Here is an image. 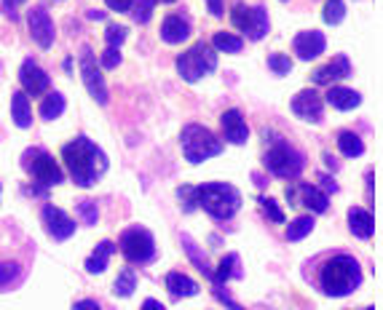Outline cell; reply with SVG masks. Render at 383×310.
<instances>
[{"mask_svg": "<svg viewBox=\"0 0 383 310\" xmlns=\"http://www.w3.org/2000/svg\"><path fill=\"white\" fill-rule=\"evenodd\" d=\"M62 161L67 166L70 177L76 179V185H81V188H92L94 182L108 171V155L86 136H78L70 145H64Z\"/></svg>", "mask_w": 383, "mask_h": 310, "instance_id": "cell-1", "label": "cell"}, {"mask_svg": "<svg viewBox=\"0 0 383 310\" xmlns=\"http://www.w3.org/2000/svg\"><path fill=\"white\" fill-rule=\"evenodd\" d=\"M362 283V267L351 254H335L319 267V286L327 297H346Z\"/></svg>", "mask_w": 383, "mask_h": 310, "instance_id": "cell-2", "label": "cell"}, {"mask_svg": "<svg viewBox=\"0 0 383 310\" xmlns=\"http://www.w3.org/2000/svg\"><path fill=\"white\" fill-rule=\"evenodd\" d=\"M193 195H196V206H201L215 220H230L242 206L239 190L225 182H207L201 188H193Z\"/></svg>", "mask_w": 383, "mask_h": 310, "instance_id": "cell-3", "label": "cell"}, {"mask_svg": "<svg viewBox=\"0 0 383 310\" xmlns=\"http://www.w3.org/2000/svg\"><path fill=\"white\" fill-rule=\"evenodd\" d=\"M180 142H183L185 161H190V163H201V161H207V158H215V155L223 153V142H220L209 129L199 126V123L185 126L183 134H180Z\"/></svg>", "mask_w": 383, "mask_h": 310, "instance_id": "cell-4", "label": "cell"}, {"mask_svg": "<svg viewBox=\"0 0 383 310\" xmlns=\"http://www.w3.org/2000/svg\"><path fill=\"white\" fill-rule=\"evenodd\" d=\"M217 67V54L209 43H196L190 45L185 54L177 57V73L183 75V80L188 83H196L199 78L209 75Z\"/></svg>", "mask_w": 383, "mask_h": 310, "instance_id": "cell-5", "label": "cell"}, {"mask_svg": "<svg viewBox=\"0 0 383 310\" xmlns=\"http://www.w3.org/2000/svg\"><path fill=\"white\" fill-rule=\"evenodd\" d=\"M265 169L281 179H295L300 177V171L306 169V158L303 153H298L295 148H290L287 142H276L274 148L265 153Z\"/></svg>", "mask_w": 383, "mask_h": 310, "instance_id": "cell-6", "label": "cell"}, {"mask_svg": "<svg viewBox=\"0 0 383 310\" xmlns=\"http://www.w3.org/2000/svg\"><path fill=\"white\" fill-rule=\"evenodd\" d=\"M118 246H121L123 257H126L129 262H134V265H145V262H151L155 257L153 236H151V230H145V227H139V225L123 230Z\"/></svg>", "mask_w": 383, "mask_h": 310, "instance_id": "cell-7", "label": "cell"}, {"mask_svg": "<svg viewBox=\"0 0 383 310\" xmlns=\"http://www.w3.org/2000/svg\"><path fill=\"white\" fill-rule=\"evenodd\" d=\"M22 166L27 169V174H32L35 182H41V185H46V188L64 182L62 169L57 166V161L48 155L46 150H41V148L27 150V153L22 155Z\"/></svg>", "mask_w": 383, "mask_h": 310, "instance_id": "cell-8", "label": "cell"}, {"mask_svg": "<svg viewBox=\"0 0 383 310\" xmlns=\"http://www.w3.org/2000/svg\"><path fill=\"white\" fill-rule=\"evenodd\" d=\"M230 22H233V27L246 32L252 41H260L263 35L268 32V11L263 6H255V8L236 6L233 14H230Z\"/></svg>", "mask_w": 383, "mask_h": 310, "instance_id": "cell-9", "label": "cell"}, {"mask_svg": "<svg viewBox=\"0 0 383 310\" xmlns=\"http://www.w3.org/2000/svg\"><path fill=\"white\" fill-rule=\"evenodd\" d=\"M81 75H83V83L99 104H108V86H105V78L97 67V57L89 45L81 48Z\"/></svg>", "mask_w": 383, "mask_h": 310, "instance_id": "cell-10", "label": "cell"}, {"mask_svg": "<svg viewBox=\"0 0 383 310\" xmlns=\"http://www.w3.org/2000/svg\"><path fill=\"white\" fill-rule=\"evenodd\" d=\"M290 107L298 118L311 120V123H319V120H322L324 99H322V94H316L314 89H303V91L295 94V99H292Z\"/></svg>", "mask_w": 383, "mask_h": 310, "instance_id": "cell-11", "label": "cell"}, {"mask_svg": "<svg viewBox=\"0 0 383 310\" xmlns=\"http://www.w3.org/2000/svg\"><path fill=\"white\" fill-rule=\"evenodd\" d=\"M43 225H46V233L54 241H67V238L76 233V222L70 220L62 209L46 204L43 206Z\"/></svg>", "mask_w": 383, "mask_h": 310, "instance_id": "cell-12", "label": "cell"}, {"mask_svg": "<svg viewBox=\"0 0 383 310\" xmlns=\"http://www.w3.org/2000/svg\"><path fill=\"white\" fill-rule=\"evenodd\" d=\"M27 24H30V35L32 41L41 45V48H48L54 43V22L43 6H35L27 16Z\"/></svg>", "mask_w": 383, "mask_h": 310, "instance_id": "cell-13", "label": "cell"}, {"mask_svg": "<svg viewBox=\"0 0 383 310\" xmlns=\"http://www.w3.org/2000/svg\"><path fill=\"white\" fill-rule=\"evenodd\" d=\"M19 80H22V89L30 97H41L48 91V75L35 64L32 59H27L19 70Z\"/></svg>", "mask_w": 383, "mask_h": 310, "instance_id": "cell-14", "label": "cell"}, {"mask_svg": "<svg viewBox=\"0 0 383 310\" xmlns=\"http://www.w3.org/2000/svg\"><path fill=\"white\" fill-rule=\"evenodd\" d=\"M324 45H327V41H324V35L319 30H306V32H298L295 35V43H292V48H295V54L300 57V59H316L319 54H324Z\"/></svg>", "mask_w": 383, "mask_h": 310, "instance_id": "cell-15", "label": "cell"}, {"mask_svg": "<svg viewBox=\"0 0 383 310\" xmlns=\"http://www.w3.org/2000/svg\"><path fill=\"white\" fill-rule=\"evenodd\" d=\"M223 134H225V139H228L230 145H244L246 139H249V129H246V120L242 118V113L239 110H225L223 113Z\"/></svg>", "mask_w": 383, "mask_h": 310, "instance_id": "cell-16", "label": "cell"}, {"mask_svg": "<svg viewBox=\"0 0 383 310\" xmlns=\"http://www.w3.org/2000/svg\"><path fill=\"white\" fill-rule=\"evenodd\" d=\"M349 75H351V62H349V57L337 54L330 64H324V67H319V70L314 73V83H316V86H327V83L340 80V78H349Z\"/></svg>", "mask_w": 383, "mask_h": 310, "instance_id": "cell-17", "label": "cell"}, {"mask_svg": "<svg viewBox=\"0 0 383 310\" xmlns=\"http://www.w3.org/2000/svg\"><path fill=\"white\" fill-rule=\"evenodd\" d=\"M161 38H164V43H169V45L183 43V41L190 38V22L183 19L180 14L167 16L164 24H161Z\"/></svg>", "mask_w": 383, "mask_h": 310, "instance_id": "cell-18", "label": "cell"}, {"mask_svg": "<svg viewBox=\"0 0 383 310\" xmlns=\"http://www.w3.org/2000/svg\"><path fill=\"white\" fill-rule=\"evenodd\" d=\"M349 227L356 238H370L375 233V217L370 214L368 209L351 206L349 209Z\"/></svg>", "mask_w": 383, "mask_h": 310, "instance_id": "cell-19", "label": "cell"}, {"mask_svg": "<svg viewBox=\"0 0 383 310\" xmlns=\"http://www.w3.org/2000/svg\"><path fill=\"white\" fill-rule=\"evenodd\" d=\"M295 190L300 192V201H298V204H303V206H308L311 211H316V214L327 211V206H330L327 192H322L319 188H314V185H295Z\"/></svg>", "mask_w": 383, "mask_h": 310, "instance_id": "cell-20", "label": "cell"}, {"mask_svg": "<svg viewBox=\"0 0 383 310\" xmlns=\"http://www.w3.org/2000/svg\"><path fill=\"white\" fill-rule=\"evenodd\" d=\"M327 104H333L335 110H354L362 104V97L351 89H343V86H333L327 91Z\"/></svg>", "mask_w": 383, "mask_h": 310, "instance_id": "cell-21", "label": "cell"}, {"mask_svg": "<svg viewBox=\"0 0 383 310\" xmlns=\"http://www.w3.org/2000/svg\"><path fill=\"white\" fill-rule=\"evenodd\" d=\"M11 118L19 129H27L32 123V110H30V99L25 91H16L11 94Z\"/></svg>", "mask_w": 383, "mask_h": 310, "instance_id": "cell-22", "label": "cell"}, {"mask_svg": "<svg viewBox=\"0 0 383 310\" xmlns=\"http://www.w3.org/2000/svg\"><path fill=\"white\" fill-rule=\"evenodd\" d=\"M167 289L172 297H193L199 295V283L193 279H188L183 273H169L167 276Z\"/></svg>", "mask_w": 383, "mask_h": 310, "instance_id": "cell-23", "label": "cell"}, {"mask_svg": "<svg viewBox=\"0 0 383 310\" xmlns=\"http://www.w3.org/2000/svg\"><path fill=\"white\" fill-rule=\"evenodd\" d=\"M113 251H116V244H113V241H102V244L92 251V257L86 260V270H89V273H102V270L108 267V260L113 257Z\"/></svg>", "mask_w": 383, "mask_h": 310, "instance_id": "cell-24", "label": "cell"}, {"mask_svg": "<svg viewBox=\"0 0 383 310\" xmlns=\"http://www.w3.org/2000/svg\"><path fill=\"white\" fill-rule=\"evenodd\" d=\"M239 276H242V270H239V257H236V254H228V257H223L220 267L212 273V281H215V286H223L225 281L239 279Z\"/></svg>", "mask_w": 383, "mask_h": 310, "instance_id": "cell-25", "label": "cell"}, {"mask_svg": "<svg viewBox=\"0 0 383 310\" xmlns=\"http://www.w3.org/2000/svg\"><path fill=\"white\" fill-rule=\"evenodd\" d=\"M337 150H340L346 158H359V155L365 153V142L354 132H340L337 134Z\"/></svg>", "mask_w": 383, "mask_h": 310, "instance_id": "cell-26", "label": "cell"}, {"mask_svg": "<svg viewBox=\"0 0 383 310\" xmlns=\"http://www.w3.org/2000/svg\"><path fill=\"white\" fill-rule=\"evenodd\" d=\"M38 113H41V118L43 120H54L60 118L62 113H64V97H62L60 91H51L46 99L41 102V107H38Z\"/></svg>", "mask_w": 383, "mask_h": 310, "instance_id": "cell-27", "label": "cell"}, {"mask_svg": "<svg viewBox=\"0 0 383 310\" xmlns=\"http://www.w3.org/2000/svg\"><path fill=\"white\" fill-rule=\"evenodd\" d=\"M212 45H215L217 51H225V54H239L244 48V41L239 35H233V32H215Z\"/></svg>", "mask_w": 383, "mask_h": 310, "instance_id": "cell-28", "label": "cell"}, {"mask_svg": "<svg viewBox=\"0 0 383 310\" xmlns=\"http://www.w3.org/2000/svg\"><path fill=\"white\" fill-rule=\"evenodd\" d=\"M134 289H137V273H134L132 267H126V270L118 273L113 292H116V297H132L134 295Z\"/></svg>", "mask_w": 383, "mask_h": 310, "instance_id": "cell-29", "label": "cell"}, {"mask_svg": "<svg viewBox=\"0 0 383 310\" xmlns=\"http://www.w3.org/2000/svg\"><path fill=\"white\" fill-rule=\"evenodd\" d=\"M311 230H314V220H311V217H298L295 222H290L287 238H290V241H300V238H306Z\"/></svg>", "mask_w": 383, "mask_h": 310, "instance_id": "cell-30", "label": "cell"}, {"mask_svg": "<svg viewBox=\"0 0 383 310\" xmlns=\"http://www.w3.org/2000/svg\"><path fill=\"white\" fill-rule=\"evenodd\" d=\"M183 244H185V251L190 254V260L196 262V267H199L204 276H209V279H212V267H209V262H207V257H201V254H199L196 244H193V238H190V236H183Z\"/></svg>", "mask_w": 383, "mask_h": 310, "instance_id": "cell-31", "label": "cell"}, {"mask_svg": "<svg viewBox=\"0 0 383 310\" xmlns=\"http://www.w3.org/2000/svg\"><path fill=\"white\" fill-rule=\"evenodd\" d=\"M343 16H346L343 0H327V3H324V22H327V24H340Z\"/></svg>", "mask_w": 383, "mask_h": 310, "instance_id": "cell-32", "label": "cell"}, {"mask_svg": "<svg viewBox=\"0 0 383 310\" xmlns=\"http://www.w3.org/2000/svg\"><path fill=\"white\" fill-rule=\"evenodd\" d=\"M268 67H271L276 75H290L292 59L290 57H284V54H271V57H268Z\"/></svg>", "mask_w": 383, "mask_h": 310, "instance_id": "cell-33", "label": "cell"}, {"mask_svg": "<svg viewBox=\"0 0 383 310\" xmlns=\"http://www.w3.org/2000/svg\"><path fill=\"white\" fill-rule=\"evenodd\" d=\"M153 8H155V0H139L137 11H134V22H137V24H148L151 16H153Z\"/></svg>", "mask_w": 383, "mask_h": 310, "instance_id": "cell-34", "label": "cell"}, {"mask_svg": "<svg viewBox=\"0 0 383 310\" xmlns=\"http://www.w3.org/2000/svg\"><path fill=\"white\" fill-rule=\"evenodd\" d=\"M126 27H118V24H110L108 32H105V41H108V48H118V45L126 41Z\"/></svg>", "mask_w": 383, "mask_h": 310, "instance_id": "cell-35", "label": "cell"}, {"mask_svg": "<svg viewBox=\"0 0 383 310\" xmlns=\"http://www.w3.org/2000/svg\"><path fill=\"white\" fill-rule=\"evenodd\" d=\"M78 214L86 225H97V204L94 201H81L78 204Z\"/></svg>", "mask_w": 383, "mask_h": 310, "instance_id": "cell-36", "label": "cell"}, {"mask_svg": "<svg viewBox=\"0 0 383 310\" xmlns=\"http://www.w3.org/2000/svg\"><path fill=\"white\" fill-rule=\"evenodd\" d=\"M260 204H263V211L268 214V220H271V222H279V225L284 222V214H281V209L276 206L274 198H260Z\"/></svg>", "mask_w": 383, "mask_h": 310, "instance_id": "cell-37", "label": "cell"}, {"mask_svg": "<svg viewBox=\"0 0 383 310\" xmlns=\"http://www.w3.org/2000/svg\"><path fill=\"white\" fill-rule=\"evenodd\" d=\"M19 276V265H14V262H6V265H0V289L3 286H8L11 281Z\"/></svg>", "mask_w": 383, "mask_h": 310, "instance_id": "cell-38", "label": "cell"}, {"mask_svg": "<svg viewBox=\"0 0 383 310\" xmlns=\"http://www.w3.org/2000/svg\"><path fill=\"white\" fill-rule=\"evenodd\" d=\"M99 62H102V67H105V70H113V67H118V64H121V51H118V48H108V51L99 57Z\"/></svg>", "mask_w": 383, "mask_h": 310, "instance_id": "cell-39", "label": "cell"}, {"mask_svg": "<svg viewBox=\"0 0 383 310\" xmlns=\"http://www.w3.org/2000/svg\"><path fill=\"white\" fill-rule=\"evenodd\" d=\"M177 195H180V201H185V211H193V209H196V195H193V188L183 185V188L177 190Z\"/></svg>", "mask_w": 383, "mask_h": 310, "instance_id": "cell-40", "label": "cell"}, {"mask_svg": "<svg viewBox=\"0 0 383 310\" xmlns=\"http://www.w3.org/2000/svg\"><path fill=\"white\" fill-rule=\"evenodd\" d=\"M105 3H108L110 11H118V14H129L134 6V0H105Z\"/></svg>", "mask_w": 383, "mask_h": 310, "instance_id": "cell-41", "label": "cell"}, {"mask_svg": "<svg viewBox=\"0 0 383 310\" xmlns=\"http://www.w3.org/2000/svg\"><path fill=\"white\" fill-rule=\"evenodd\" d=\"M215 295H217V300H220V302H223V305H225L228 310H244V308H239V305H236V302H233V300H230V297L223 292V286H217Z\"/></svg>", "mask_w": 383, "mask_h": 310, "instance_id": "cell-42", "label": "cell"}, {"mask_svg": "<svg viewBox=\"0 0 383 310\" xmlns=\"http://www.w3.org/2000/svg\"><path fill=\"white\" fill-rule=\"evenodd\" d=\"M73 310H102L94 300H81V302H76L73 305Z\"/></svg>", "mask_w": 383, "mask_h": 310, "instance_id": "cell-43", "label": "cell"}, {"mask_svg": "<svg viewBox=\"0 0 383 310\" xmlns=\"http://www.w3.org/2000/svg\"><path fill=\"white\" fill-rule=\"evenodd\" d=\"M207 6H209L212 16H223V0H207Z\"/></svg>", "mask_w": 383, "mask_h": 310, "instance_id": "cell-44", "label": "cell"}, {"mask_svg": "<svg viewBox=\"0 0 383 310\" xmlns=\"http://www.w3.org/2000/svg\"><path fill=\"white\" fill-rule=\"evenodd\" d=\"M22 3H27V0H3V6L8 8V14H11V19H16V6H22Z\"/></svg>", "mask_w": 383, "mask_h": 310, "instance_id": "cell-45", "label": "cell"}, {"mask_svg": "<svg viewBox=\"0 0 383 310\" xmlns=\"http://www.w3.org/2000/svg\"><path fill=\"white\" fill-rule=\"evenodd\" d=\"M142 310H167V308H164L158 300H145V302H142Z\"/></svg>", "mask_w": 383, "mask_h": 310, "instance_id": "cell-46", "label": "cell"}, {"mask_svg": "<svg viewBox=\"0 0 383 310\" xmlns=\"http://www.w3.org/2000/svg\"><path fill=\"white\" fill-rule=\"evenodd\" d=\"M319 182H324V190H327V192H335L337 190V185L330 177H319Z\"/></svg>", "mask_w": 383, "mask_h": 310, "instance_id": "cell-47", "label": "cell"}, {"mask_svg": "<svg viewBox=\"0 0 383 310\" xmlns=\"http://www.w3.org/2000/svg\"><path fill=\"white\" fill-rule=\"evenodd\" d=\"M105 11H97V8H94V11H89V19H105Z\"/></svg>", "mask_w": 383, "mask_h": 310, "instance_id": "cell-48", "label": "cell"}, {"mask_svg": "<svg viewBox=\"0 0 383 310\" xmlns=\"http://www.w3.org/2000/svg\"><path fill=\"white\" fill-rule=\"evenodd\" d=\"M164 3H174V0H164Z\"/></svg>", "mask_w": 383, "mask_h": 310, "instance_id": "cell-49", "label": "cell"}]
</instances>
